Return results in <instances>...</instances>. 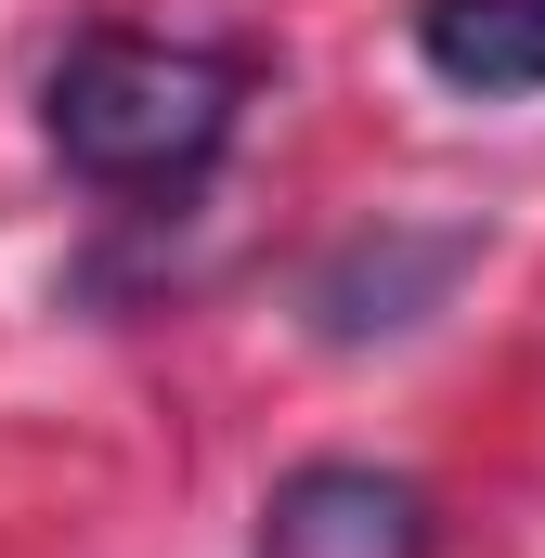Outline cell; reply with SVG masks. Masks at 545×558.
Returning <instances> with one entry per match:
<instances>
[{"mask_svg": "<svg viewBox=\"0 0 545 558\" xmlns=\"http://www.w3.org/2000/svg\"><path fill=\"white\" fill-rule=\"evenodd\" d=\"M468 260H481L468 221H377V234H351V247L312 274V338H338V351L403 338V325H428V312L455 299Z\"/></svg>", "mask_w": 545, "mask_h": 558, "instance_id": "2", "label": "cell"}, {"mask_svg": "<svg viewBox=\"0 0 545 558\" xmlns=\"http://www.w3.org/2000/svg\"><path fill=\"white\" fill-rule=\"evenodd\" d=\"M247 118V65L208 39H143V26H92L65 39V65L39 78V131L78 182L105 195H182L221 169V143Z\"/></svg>", "mask_w": 545, "mask_h": 558, "instance_id": "1", "label": "cell"}, {"mask_svg": "<svg viewBox=\"0 0 545 558\" xmlns=\"http://www.w3.org/2000/svg\"><path fill=\"white\" fill-rule=\"evenodd\" d=\"M415 65L468 105L545 92V0H415Z\"/></svg>", "mask_w": 545, "mask_h": 558, "instance_id": "4", "label": "cell"}, {"mask_svg": "<svg viewBox=\"0 0 545 558\" xmlns=\"http://www.w3.org/2000/svg\"><path fill=\"white\" fill-rule=\"evenodd\" d=\"M261 558H428V494L403 468L312 454L261 494Z\"/></svg>", "mask_w": 545, "mask_h": 558, "instance_id": "3", "label": "cell"}]
</instances>
